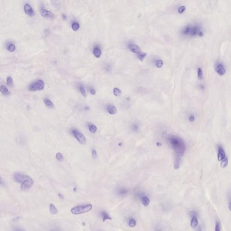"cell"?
<instances>
[{
	"label": "cell",
	"mask_w": 231,
	"mask_h": 231,
	"mask_svg": "<svg viewBox=\"0 0 231 231\" xmlns=\"http://www.w3.org/2000/svg\"><path fill=\"white\" fill-rule=\"evenodd\" d=\"M169 141L176 155L180 157L183 156L186 150L183 141L179 137L172 136L169 138Z\"/></svg>",
	"instance_id": "1"
},
{
	"label": "cell",
	"mask_w": 231,
	"mask_h": 231,
	"mask_svg": "<svg viewBox=\"0 0 231 231\" xmlns=\"http://www.w3.org/2000/svg\"><path fill=\"white\" fill-rule=\"evenodd\" d=\"M182 34L185 35L190 36H203V32L201 27L199 25H190L185 27L182 31Z\"/></svg>",
	"instance_id": "2"
},
{
	"label": "cell",
	"mask_w": 231,
	"mask_h": 231,
	"mask_svg": "<svg viewBox=\"0 0 231 231\" xmlns=\"http://www.w3.org/2000/svg\"><path fill=\"white\" fill-rule=\"evenodd\" d=\"M93 208V206L91 204L82 205L75 207L71 209V212L74 214L78 215L85 213L90 211Z\"/></svg>",
	"instance_id": "3"
},
{
	"label": "cell",
	"mask_w": 231,
	"mask_h": 231,
	"mask_svg": "<svg viewBox=\"0 0 231 231\" xmlns=\"http://www.w3.org/2000/svg\"><path fill=\"white\" fill-rule=\"evenodd\" d=\"M45 87V83L42 80H38L30 85L29 90L31 91H36L43 90Z\"/></svg>",
	"instance_id": "4"
},
{
	"label": "cell",
	"mask_w": 231,
	"mask_h": 231,
	"mask_svg": "<svg viewBox=\"0 0 231 231\" xmlns=\"http://www.w3.org/2000/svg\"><path fill=\"white\" fill-rule=\"evenodd\" d=\"M33 180L30 176H27L25 180L21 185V189L22 191H26L30 188L33 185Z\"/></svg>",
	"instance_id": "5"
},
{
	"label": "cell",
	"mask_w": 231,
	"mask_h": 231,
	"mask_svg": "<svg viewBox=\"0 0 231 231\" xmlns=\"http://www.w3.org/2000/svg\"><path fill=\"white\" fill-rule=\"evenodd\" d=\"M72 133L74 136L77 139V141H79L81 144H85L86 143L85 137L84 135L82 133L79 131L76 130H73Z\"/></svg>",
	"instance_id": "6"
},
{
	"label": "cell",
	"mask_w": 231,
	"mask_h": 231,
	"mask_svg": "<svg viewBox=\"0 0 231 231\" xmlns=\"http://www.w3.org/2000/svg\"><path fill=\"white\" fill-rule=\"evenodd\" d=\"M215 70L220 76H223L226 73V69L224 65L221 62H217L215 64Z\"/></svg>",
	"instance_id": "7"
},
{
	"label": "cell",
	"mask_w": 231,
	"mask_h": 231,
	"mask_svg": "<svg viewBox=\"0 0 231 231\" xmlns=\"http://www.w3.org/2000/svg\"><path fill=\"white\" fill-rule=\"evenodd\" d=\"M40 14L42 17L46 19H52L55 17L54 14L43 8L40 9Z\"/></svg>",
	"instance_id": "8"
},
{
	"label": "cell",
	"mask_w": 231,
	"mask_h": 231,
	"mask_svg": "<svg viewBox=\"0 0 231 231\" xmlns=\"http://www.w3.org/2000/svg\"><path fill=\"white\" fill-rule=\"evenodd\" d=\"M27 176L25 175L20 173H16L14 176V178L15 181L18 183H22L25 180Z\"/></svg>",
	"instance_id": "9"
},
{
	"label": "cell",
	"mask_w": 231,
	"mask_h": 231,
	"mask_svg": "<svg viewBox=\"0 0 231 231\" xmlns=\"http://www.w3.org/2000/svg\"><path fill=\"white\" fill-rule=\"evenodd\" d=\"M24 11L26 14L30 17L34 15V12L33 9L30 5L26 4L24 6Z\"/></svg>",
	"instance_id": "10"
},
{
	"label": "cell",
	"mask_w": 231,
	"mask_h": 231,
	"mask_svg": "<svg viewBox=\"0 0 231 231\" xmlns=\"http://www.w3.org/2000/svg\"><path fill=\"white\" fill-rule=\"evenodd\" d=\"M225 157V153L223 148L221 146H219L218 153V161H221Z\"/></svg>",
	"instance_id": "11"
},
{
	"label": "cell",
	"mask_w": 231,
	"mask_h": 231,
	"mask_svg": "<svg viewBox=\"0 0 231 231\" xmlns=\"http://www.w3.org/2000/svg\"><path fill=\"white\" fill-rule=\"evenodd\" d=\"M129 47L130 50L133 53L136 54H140L141 53L140 48L136 45L134 44H130L129 45Z\"/></svg>",
	"instance_id": "12"
},
{
	"label": "cell",
	"mask_w": 231,
	"mask_h": 231,
	"mask_svg": "<svg viewBox=\"0 0 231 231\" xmlns=\"http://www.w3.org/2000/svg\"><path fill=\"white\" fill-rule=\"evenodd\" d=\"M0 91L1 94L4 95H9L10 94V92L9 91L7 88L4 85H1L0 88Z\"/></svg>",
	"instance_id": "13"
},
{
	"label": "cell",
	"mask_w": 231,
	"mask_h": 231,
	"mask_svg": "<svg viewBox=\"0 0 231 231\" xmlns=\"http://www.w3.org/2000/svg\"><path fill=\"white\" fill-rule=\"evenodd\" d=\"M93 53L96 57L99 58L101 55V51L99 47H94V49Z\"/></svg>",
	"instance_id": "14"
},
{
	"label": "cell",
	"mask_w": 231,
	"mask_h": 231,
	"mask_svg": "<svg viewBox=\"0 0 231 231\" xmlns=\"http://www.w3.org/2000/svg\"><path fill=\"white\" fill-rule=\"evenodd\" d=\"M44 103H45V104L46 105V106L48 108H53V107H54L53 103H52L51 101H50V100H49L48 99H44Z\"/></svg>",
	"instance_id": "15"
},
{
	"label": "cell",
	"mask_w": 231,
	"mask_h": 231,
	"mask_svg": "<svg viewBox=\"0 0 231 231\" xmlns=\"http://www.w3.org/2000/svg\"><path fill=\"white\" fill-rule=\"evenodd\" d=\"M198 221L197 218L196 216H194L192 218L191 223V227L192 228H195L198 226Z\"/></svg>",
	"instance_id": "16"
},
{
	"label": "cell",
	"mask_w": 231,
	"mask_h": 231,
	"mask_svg": "<svg viewBox=\"0 0 231 231\" xmlns=\"http://www.w3.org/2000/svg\"><path fill=\"white\" fill-rule=\"evenodd\" d=\"M102 216L103 217V221L104 222L106 220H111L112 218L110 216V215L107 214V212L103 211L102 212Z\"/></svg>",
	"instance_id": "17"
},
{
	"label": "cell",
	"mask_w": 231,
	"mask_h": 231,
	"mask_svg": "<svg viewBox=\"0 0 231 231\" xmlns=\"http://www.w3.org/2000/svg\"><path fill=\"white\" fill-rule=\"evenodd\" d=\"M107 110L108 112L111 114H115L116 112V109L114 106L110 105L107 107Z\"/></svg>",
	"instance_id": "18"
},
{
	"label": "cell",
	"mask_w": 231,
	"mask_h": 231,
	"mask_svg": "<svg viewBox=\"0 0 231 231\" xmlns=\"http://www.w3.org/2000/svg\"><path fill=\"white\" fill-rule=\"evenodd\" d=\"M49 209H50V212L51 214H56L57 213L58 211L56 209V207L54 206L53 204H50V205Z\"/></svg>",
	"instance_id": "19"
},
{
	"label": "cell",
	"mask_w": 231,
	"mask_h": 231,
	"mask_svg": "<svg viewBox=\"0 0 231 231\" xmlns=\"http://www.w3.org/2000/svg\"><path fill=\"white\" fill-rule=\"evenodd\" d=\"M180 163V157L176 155L175 162V163H174V168L175 169H178L179 168Z\"/></svg>",
	"instance_id": "20"
},
{
	"label": "cell",
	"mask_w": 231,
	"mask_h": 231,
	"mask_svg": "<svg viewBox=\"0 0 231 231\" xmlns=\"http://www.w3.org/2000/svg\"><path fill=\"white\" fill-rule=\"evenodd\" d=\"M227 164H228V158H227V157H225V158L221 161V163H220V166L223 168H224L227 167Z\"/></svg>",
	"instance_id": "21"
},
{
	"label": "cell",
	"mask_w": 231,
	"mask_h": 231,
	"mask_svg": "<svg viewBox=\"0 0 231 231\" xmlns=\"http://www.w3.org/2000/svg\"><path fill=\"white\" fill-rule=\"evenodd\" d=\"M89 129L90 132L93 133H94L96 131L97 128V127L93 124H90L89 125Z\"/></svg>",
	"instance_id": "22"
},
{
	"label": "cell",
	"mask_w": 231,
	"mask_h": 231,
	"mask_svg": "<svg viewBox=\"0 0 231 231\" xmlns=\"http://www.w3.org/2000/svg\"><path fill=\"white\" fill-rule=\"evenodd\" d=\"M72 29L74 31H76L78 30L80 27V26L79 23L77 22H74L71 25Z\"/></svg>",
	"instance_id": "23"
},
{
	"label": "cell",
	"mask_w": 231,
	"mask_h": 231,
	"mask_svg": "<svg viewBox=\"0 0 231 231\" xmlns=\"http://www.w3.org/2000/svg\"><path fill=\"white\" fill-rule=\"evenodd\" d=\"M56 159L59 162H62L64 160V157L62 154L60 153H58L56 154Z\"/></svg>",
	"instance_id": "24"
},
{
	"label": "cell",
	"mask_w": 231,
	"mask_h": 231,
	"mask_svg": "<svg viewBox=\"0 0 231 231\" xmlns=\"http://www.w3.org/2000/svg\"><path fill=\"white\" fill-rule=\"evenodd\" d=\"M197 75H198V78L199 80H202L203 79V71L201 68H199L198 69Z\"/></svg>",
	"instance_id": "25"
},
{
	"label": "cell",
	"mask_w": 231,
	"mask_h": 231,
	"mask_svg": "<svg viewBox=\"0 0 231 231\" xmlns=\"http://www.w3.org/2000/svg\"><path fill=\"white\" fill-rule=\"evenodd\" d=\"M142 202H143V205L145 206H148L149 205L150 202L149 199L148 198V197H146V196H144L143 198Z\"/></svg>",
	"instance_id": "26"
},
{
	"label": "cell",
	"mask_w": 231,
	"mask_h": 231,
	"mask_svg": "<svg viewBox=\"0 0 231 231\" xmlns=\"http://www.w3.org/2000/svg\"><path fill=\"white\" fill-rule=\"evenodd\" d=\"M113 94L116 96H119L121 94V91L119 89L115 88L113 90Z\"/></svg>",
	"instance_id": "27"
},
{
	"label": "cell",
	"mask_w": 231,
	"mask_h": 231,
	"mask_svg": "<svg viewBox=\"0 0 231 231\" xmlns=\"http://www.w3.org/2000/svg\"><path fill=\"white\" fill-rule=\"evenodd\" d=\"M6 84L7 85L11 87L13 85V81L12 78L11 77H8L7 79Z\"/></svg>",
	"instance_id": "28"
},
{
	"label": "cell",
	"mask_w": 231,
	"mask_h": 231,
	"mask_svg": "<svg viewBox=\"0 0 231 231\" xmlns=\"http://www.w3.org/2000/svg\"><path fill=\"white\" fill-rule=\"evenodd\" d=\"M15 49V46L14 44H11L8 47V50L10 52H13Z\"/></svg>",
	"instance_id": "29"
},
{
	"label": "cell",
	"mask_w": 231,
	"mask_h": 231,
	"mask_svg": "<svg viewBox=\"0 0 231 231\" xmlns=\"http://www.w3.org/2000/svg\"><path fill=\"white\" fill-rule=\"evenodd\" d=\"M146 55H147V54L146 53H140V54L138 56V58L141 60V61H142L146 56Z\"/></svg>",
	"instance_id": "30"
},
{
	"label": "cell",
	"mask_w": 231,
	"mask_h": 231,
	"mask_svg": "<svg viewBox=\"0 0 231 231\" xmlns=\"http://www.w3.org/2000/svg\"><path fill=\"white\" fill-rule=\"evenodd\" d=\"M80 92L81 93L82 95L85 97H86V91L85 90V89L83 87V86H80Z\"/></svg>",
	"instance_id": "31"
},
{
	"label": "cell",
	"mask_w": 231,
	"mask_h": 231,
	"mask_svg": "<svg viewBox=\"0 0 231 231\" xmlns=\"http://www.w3.org/2000/svg\"><path fill=\"white\" fill-rule=\"evenodd\" d=\"M186 7L183 5V6H181L179 7V8L178 9V13H180V14H182V13H183L184 11H185L186 10Z\"/></svg>",
	"instance_id": "32"
},
{
	"label": "cell",
	"mask_w": 231,
	"mask_h": 231,
	"mask_svg": "<svg viewBox=\"0 0 231 231\" xmlns=\"http://www.w3.org/2000/svg\"><path fill=\"white\" fill-rule=\"evenodd\" d=\"M136 222L135 219H131L129 222V226L131 227H135L136 225Z\"/></svg>",
	"instance_id": "33"
},
{
	"label": "cell",
	"mask_w": 231,
	"mask_h": 231,
	"mask_svg": "<svg viewBox=\"0 0 231 231\" xmlns=\"http://www.w3.org/2000/svg\"><path fill=\"white\" fill-rule=\"evenodd\" d=\"M163 61L161 60H158V61H157V63H156V66H157V67H158V68H161V67H162L163 66Z\"/></svg>",
	"instance_id": "34"
},
{
	"label": "cell",
	"mask_w": 231,
	"mask_h": 231,
	"mask_svg": "<svg viewBox=\"0 0 231 231\" xmlns=\"http://www.w3.org/2000/svg\"><path fill=\"white\" fill-rule=\"evenodd\" d=\"M92 157L93 158L95 159V158H97L98 155H97V154L96 151L95 150H92Z\"/></svg>",
	"instance_id": "35"
},
{
	"label": "cell",
	"mask_w": 231,
	"mask_h": 231,
	"mask_svg": "<svg viewBox=\"0 0 231 231\" xmlns=\"http://www.w3.org/2000/svg\"><path fill=\"white\" fill-rule=\"evenodd\" d=\"M215 230L216 231H220V225H219V223L218 222H217V223H216V226H215Z\"/></svg>",
	"instance_id": "36"
},
{
	"label": "cell",
	"mask_w": 231,
	"mask_h": 231,
	"mask_svg": "<svg viewBox=\"0 0 231 231\" xmlns=\"http://www.w3.org/2000/svg\"><path fill=\"white\" fill-rule=\"evenodd\" d=\"M189 121L191 122H192V121H195V117L194 116L191 115V116L189 117Z\"/></svg>",
	"instance_id": "37"
},
{
	"label": "cell",
	"mask_w": 231,
	"mask_h": 231,
	"mask_svg": "<svg viewBox=\"0 0 231 231\" xmlns=\"http://www.w3.org/2000/svg\"><path fill=\"white\" fill-rule=\"evenodd\" d=\"M90 93L92 95H95L96 94V91L94 90V89H91L90 90Z\"/></svg>",
	"instance_id": "38"
},
{
	"label": "cell",
	"mask_w": 231,
	"mask_h": 231,
	"mask_svg": "<svg viewBox=\"0 0 231 231\" xmlns=\"http://www.w3.org/2000/svg\"><path fill=\"white\" fill-rule=\"evenodd\" d=\"M228 207H229V210H230V211H231V200H230V202H229Z\"/></svg>",
	"instance_id": "39"
},
{
	"label": "cell",
	"mask_w": 231,
	"mask_h": 231,
	"mask_svg": "<svg viewBox=\"0 0 231 231\" xmlns=\"http://www.w3.org/2000/svg\"><path fill=\"white\" fill-rule=\"evenodd\" d=\"M62 18H63V19H64V20H66V15H62Z\"/></svg>",
	"instance_id": "40"
}]
</instances>
